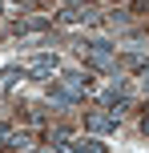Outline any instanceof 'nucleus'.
<instances>
[{"instance_id":"6","label":"nucleus","mask_w":149,"mask_h":153,"mask_svg":"<svg viewBox=\"0 0 149 153\" xmlns=\"http://www.w3.org/2000/svg\"><path fill=\"white\" fill-rule=\"evenodd\" d=\"M24 76H28V69H24V65H8V69H0V89H4V93L16 89Z\"/></svg>"},{"instance_id":"9","label":"nucleus","mask_w":149,"mask_h":153,"mask_svg":"<svg viewBox=\"0 0 149 153\" xmlns=\"http://www.w3.org/2000/svg\"><path fill=\"white\" fill-rule=\"evenodd\" d=\"M4 145H12V149H20V153H32V137H28L24 129H8Z\"/></svg>"},{"instance_id":"7","label":"nucleus","mask_w":149,"mask_h":153,"mask_svg":"<svg viewBox=\"0 0 149 153\" xmlns=\"http://www.w3.org/2000/svg\"><path fill=\"white\" fill-rule=\"evenodd\" d=\"M61 153H109V149H105L101 145V141H85V137H81V141H64V145H61Z\"/></svg>"},{"instance_id":"2","label":"nucleus","mask_w":149,"mask_h":153,"mask_svg":"<svg viewBox=\"0 0 149 153\" xmlns=\"http://www.w3.org/2000/svg\"><path fill=\"white\" fill-rule=\"evenodd\" d=\"M121 117L109 113V109H89L85 113V133H97V137H109V133H117Z\"/></svg>"},{"instance_id":"3","label":"nucleus","mask_w":149,"mask_h":153,"mask_svg":"<svg viewBox=\"0 0 149 153\" xmlns=\"http://www.w3.org/2000/svg\"><path fill=\"white\" fill-rule=\"evenodd\" d=\"M101 20L105 16L93 4H73V8H61L56 12V24H101Z\"/></svg>"},{"instance_id":"11","label":"nucleus","mask_w":149,"mask_h":153,"mask_svg":"<svg viewBox=\"0 0 149 153\" xmlns=\"http://www.w3.org/2000/svg\"><path fill=\"white\" fill-rule=\"evenodd\" d=\"M105 20H109L113 28H125V24H129V12H109V16H105Z\"/></svg>"},{"instance_id":"4","label":"nucleus","mask_w":149,"mask_h":153,"mask_svg":"<svg viewBox=\"0 0 149 153\" xmlns=\"http://www.w3.org/2000/svg\"><path fill=\"white\" fill-rule=\"evenodd\" d=\"M24 69H28L32 81H44L48 73H56V69H61V61H56V53H32L28 61H24Z\"/></svg>"},{"instance_id":"10","label":"nucleus","mask_w":149,"mask_h":153,"mask_svg":"<svg viewBox=\"0 0 149 153\" xmlns=\"http://www.w3.org/2000/svg\"><path fill=\"white\" fill-rule=\"evenodd\" d=\"M48 105H53V109H73L77 101H73L69 93L61 89V85H48Z\"/></svg>"},{"instance_id":"14","label":"nucleus","mask_w":149,"mask_h":153,"mask_svg":"<svg viewBox=\"0 0 149 153\" xmlns=\"http://www.w3.org/2000/svg\"><path fill=\"white\" fill-rule=\"evenodd\" d=\"M0 93H4V89H0Z\"/></svg>"},{"instance_id":"8","label":"nucleus","mask_w":149,"mask_h":153,"mask_svg":"<svg viewBox=\"0 0 149 153\" xmlns=\"http://www.w3.org/2000/svg\"><path fill=\"white\" fill-rule=\"evenodd\" d=\"M53 28V20H44V16H24L20 24H16V36H28V32H44Z\"/></svg>"},{"instance_id":"12","label":"nucleus","mask_w":149,"mask_h":153,"mask_svg":"<svg viewBox=\"0 0 149 153\" xmlns=\"http://www.w3.org/2000/svg\"><path fill=\"white\" fill-rule=\"evenodd\" d=\"M4 137H8V125H4V121H0V145H4Z\"/></svg>"},{"instance_id":"5","label":"nucleus","mask_w":149,"mask_h":153,"mask_svg":"<svg viewBox=\"0 0 149 153\" xmlns=\"http://www.w3.org/2000/svg\"><path fill=\"white\" fill-rule=\"evenodd\" d=\"M56 85H61L73 101H81V97L89 93V76H85V73H61V76H56Z\"/></svg>"},{"instance_id":"1","label":"nucleus","mask_w":149,"mask_h":153,"mask_svg":"<svg viewBox=\"0 0 149 153\" xmlns=\"http://www.w3.org/2000/svg\"><path fill=\"white\" fill-rule=\"evenodd\" d=\"M77 56L85 61V69H93L101 76H117V53H113L109 40H81Z\"/></svg>"},{"instance_id":"13","label":"nucleus","mask_w":149,"mask_h":153,"mask_svg":"<svg viewBox=\"0 0 149 153\" xmlns=\"http://www.w3.org/2000/svg\"><path fill=\"white\" fill-rule=\"evenodd\" d=\"M73 4H89V0H64V8H73Z\"/></svg>"}]
</instances>
